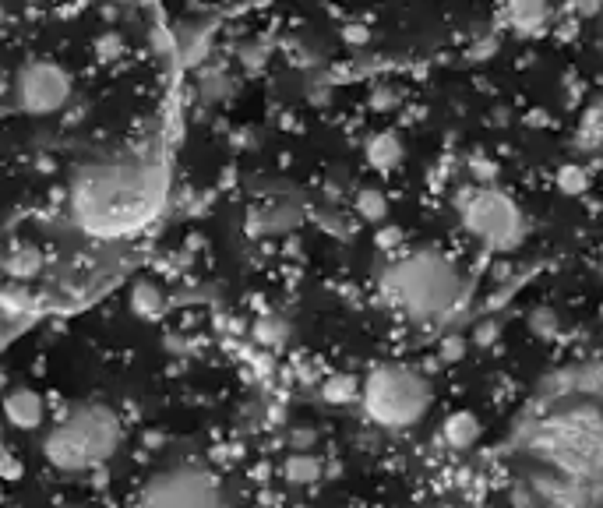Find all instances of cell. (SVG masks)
I'll use <instances>...</instances> for the list:
<instances>
[{"mask_svg": "<svg viewBox=\"0 0 603 508\" xmlns=\"http://www.w3.org/2000/svg\"><path fill=\"white\" fill-rule=\"evenodd\" d=\"M75 216L85 230L131 233L152 216L159 205V173L145 159H117V163L89 166L75 180Z\"/></svg>", "mask_w": 603, "mask_h": 508, "instance_id": "6da1fadb", "label": "cell"}, {"mask_svg": "<svg viewBox=\"0 0 603 508\" xmlns=\"http://www.w3.org/2000/svg\"><path fill=\"white\" fill-rule=\"evenodd\" d=\"M381 293L395 311L413 322H438L455 307L462 283L452 262L434 251H420L388 265L381 276Z\"/></svg>", "mask_w": 603, "mask_h": 508, "instance_id": "7a4b0ae2", "label": "cell"}, {"mask_svg": "<svg viewBox=\"0 0 603 508\" xmlns=\"http://www.w3.org/2000/svg\"><path fill=\"white\" fill-rule=\"evenodd\" d=\"M120 449V417L103 403H82L57 420L43 438V456L60 473L103 466Z\"/></svg>", "mask_w": 603, "mask_h": 508, "instance_id": "3957f363", "label": "cell"}, {"mask_svg": "<svg viewBox=\"0 0 603 508\" xmlns=\"http://www.w3.org/2000/svg\"><path fill=\"white\" fill-rule=\"evenodd\" d=\"M360 403H364V413L378 427L402 431V427H413L427 413V406H431V381L399 364L374 367L364 385H360Z\"/></svg>", "mask_w": 603, "mask_h": 508, "instance_id": "277c9868", "label": "cell"}, {"mask_svg": "<svg viewBox=\"0 0 603 508\" xmlns=\"http://www.w3.org/2000/svg\"><path fill=\"white\" fill-rule=\"evenodd\" d=\"M138 508H226L223 484L201 466H170L138 491Z\"/></svg>", "mask_w": 603, "mask_h": 508, "instance_id": "5b68a950", "label": "cell"}, {"mask_svg": "<svg viewBox=\"0 0 603 508\" xmlns=\"http://www.w3.org/2000/svg\"><path fill=\"white\" fill-rule=\"evenodd\" d=\"M459 212H462V226L477 240H484L491 251H508L522 240V216L505 195L498 191H469L462 195L459 202Z\"/></svg>", "mask_w": 603, "mask_h": 508, "instance_id": "8992f818", "label": "cell"}, {"mask_svg": "<svg viewBox=\"0 0 603 508\" xmlns=\"http://www.w3.org/2000/svg\"><path fill=\"white\" fill-rule=\"evenodd\" d=\"M15 99L32 117H50V113L64 110L71 99V75L53 60H32L18 71Z\"/></svg>", "mask_w": 603, "mask_h": 508, "instance_id": "52a82bcc", "label": "cell"}, {"mask_svg": "<svg viewBox=\"0 0 603 508\" xmlns=\"http://www.w3.org/2000/svg\"><path fill=\"white\" fill-rule=\"evenodd\" d=\"M0 410H4V420H8L11 427H18V431H39L46 420L43 396H39L36 389H29V385L11 389L8 396H4V403H0Z\"/></svg>", "mask_w": 603, "mask_h": 508, "instance_id": "ba28073f", "label": "cell"}, {"mask_svg": "<svg viewBox=\"0 0 603 508\" xmlns=\"http://www.w3.org/2000/svg\"><path fill=\"white\" fill-rule=\"evenodd\" d=\"M131 311L138 314V318H145V322H159L166 311L163 286L152 283V279H138V283L131 286Z\"/></svg>", "mask_w": 603, "mask_h": 508, "instance_id": "9c48e42d", "label": "cell"}, {"mask_svg": "<svg viewBox=\"0 0 603 508\" xmlns=\"http://www.w3.org/2000/svg\"><path fill=\"white\" fill-rule=\"evenodd\" d=\"M445 441L452 445L455 452H466L477 445L480 438V420L473 417V413H452V417L445 420Z\"/></svg>", "mask_w": 603, "mask_h": 508, "instance_id": "30bf717a", "label": "cell"}, {"mask_svg": "<svg viewBox=\"0 0 603 508\" xmlns=\"http://www.w3.org/2000/svg\"><path fill=\"white\" fill-rule=\"evenodd\" d=\"M367 163L381 173L395 170V166L402 163V142L395 135H374L371 142H367Z\"/></svg>", "mask_w": 603, "mask_h": 508, "instance_id": "8fae6325", "label": "cell"}, {"mask_svg": "<svg viewBox=\"0 0 603 508\" xmlns=\"http://www.w3.org/2000/svg\"><path fill=\"white\" fill-rule=\"evenodd\" d=\"M283 477L290 480L293 487L314 484V480H321V459L311 456V452H293L283 463Z\"/></svg>", "mask_w": 603, "mask_h": 508, "instance_id": "7c38bea8", "label": "cell"}, {"mask_svg": "<svg viewBox=\"0 0 603 508\" xmlns=\"http://www.w3.org/2000/svg\"><path fill=\"white\" fill-rule=\"evenodd\" d=\"M321 399L332 406H346V403H357L360 399V381L353 378V374H332V378H325V385H321Z\"/></svg>", "mask_w": 603, "mask_h": 508, "instance_id": "4fadbf2b", "label": "cell"}, {"mask_svg": "<svg viewBox=\"0 0 603 508\" xmlns=\"http://www.w3.org/2000/svg\"><path fill=\"white\" fill-rule=\"evenodd\" d=\"M508 15H512V22L519 25V29L533 32V29L544 25L547 0H512V4H508Z\"/></svg>", "mask_w": 603, "mask_h": 508, "instance_id": "5bb4252c", "label": "cell"}, {"mask_svg": "<svg viewBox=\"0 0 603 508\" xmlns=\"http://www.w3.org/2000/svg\"><path fill=\"white\" fill-rule=\"evenodd\" d=\"M357 212H360V219H367V223H381V219H385V212H388L385 195H381V191H360Z\"/></svg>", "mask_w": 603, "mask_h": 508, "instance_id": "9a60e30c", "label": "cell"}, {"mask_svg": "<svg viewBox=\"0 0 603 508\" xmlns=\"http://www.w3.org/2000/svg\"><path fill=\"white\" fill-rule=\"evenodd\" d=\"M39 265H43V258H39V251H32V247H29V251H18L15 258H11L8 269L15 272V276H22V279H25V276H36Z\"/></svg>", "mask_w": 603, "mask_h": 508, "instance_id": "2e32d148", "label": "cell"}, {"mask_svg": "<svg viewBox=\"0 0 603 508\" xmlns=\"http://www.w3.org/2000/svg\"><path fill=\"white\" fill-rule=\"evenodd\" d=\"M558 184L565 187L568 195H579L582 187H586V173H582L579 166H565V170L558 173Z\"/></svg>", "mask_w": 603, "mask_h": 508, "instance_id": "e0dca14e", "label": "cell"}, {"mask_svg": "<svg viewBox=\"0 0 603 508\" xmlns=\"http://www.w3.org/2000/svg\"><path fill=\"white\" fill-rule=\"evenodd\" d=\"M498 325H494V322H487V325H480V329H477V343L480 346H491L494 343V339H498Z\"/></svg>", "mask_w": 603, "mask_h": 508, "instance_id": "ac0fdd59", "label": "cell"}, {"mask_svg": "<svg viewBox=\"0 0 603 508\" xmlns=\"http://www.w3.org/2000/svg\"><path fill=\"white\" fill-rule=\"evenodd\" d=\"M473 166H477V170H473V173H477L480 180H494V177H498V166L484 163V159H477V163H473Z\"/></svg>", "mask_w": 603, "mask_h": 508, "instance_id": "d6986e66", "label": "cell"}, {"mask_svg": "<svg viewBox=\"0 0 603 508\" xmlns=\"http://www.w3.org/2000/svg\"><path fill=\"white\" fill-rule=\"evenodd\" d=\"M378 244H381V247L399 244V230H381V233H378Z\"/></svg>", "mask_w": 603, "mask_h": 508, "instance_id": "ffe728a7", "label": "cell"}, {"mask_svg": "<svg viewBox=\"0 0 603 508\" xmlns=\"http://www.w3.org/2000/svg\"><path fill=\"white\" fill-rule=\"evenodd\" d=\"M459 350H462V346L455 343V339H452V343H445V353H448V357H459Z\"/></svg>", "mask_w": 603, "mask_h": 508, "instance_id": "44dd1931", "label": "cell"}]
</instances>
